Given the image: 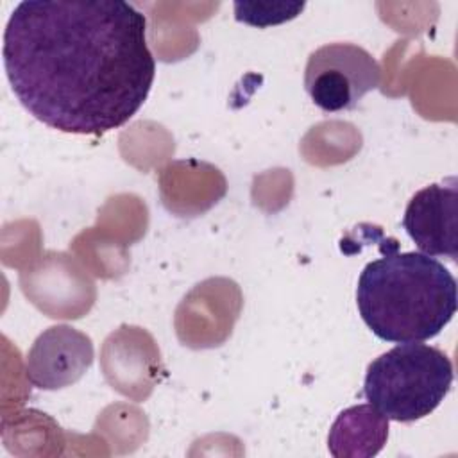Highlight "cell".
Returning <instances> with one entry per match:
<instances>
[{"label":"cell","instance_id":"1","mask_svg":"<svg viewBox=\"0 0 458 458\" xmlns=\"http://www.w3.org/2000/svg\"><path fill=\"white\" fill-rule=\"evenodd\" d=\"M2 57L20 104L70 134L100 136L125 125L156 77L147 18L122 0L20 2Z\"/></svg>","mask_w":458,"mask_h":458},{"label":"cell","instance_id":"2","mask_svg":"<svg viewBox=\"0 0 458 458\" xmlns=\"http://www.w3.org/2000/svg\"><path fill=\"white\" fill-rule=\"evenodd\" d=\"M383 256L358 277L356 306L365 326L385 342L435 338L454 317L458 286L453 274L424 252H397L381 242Z\"/></svg>","mask_w":458,"mask_h":458},{"label":"cell","instance_id":"3","mask_svg":"<svg viewBox=\"0 0 458 458\" xmlns=\"http://www.w3.org/2000/svg\"><path fill=\"white\" fill-rule=\"evenodd\" d=\"M453 379V361L444 351L408 342L369 363L363 394L388 420L415 422L437 410L449 394Z\"/></svg>","mask_w":458,"mask_h":458},{"label":"cell","instance_id":"4","mask_svg":"<svg viewBox=\"0 0 458 458\" xmlns=\"http://www.w3.org/2000/svg\"><path fill=\"white\" fill-rule=\"evenodd\" d=\"M381 82L379 63L354 43H327L313 50L304 70V88L324 113L354 109Z\"/></svg>","mask_w":458,"mask_h":458},{"label":"cell","instance_id":"5","mask_svg":"<svg viewBox=\"0 0 458 458\" xmlns=\"http://www.w3.org/2000/svg\"><path fill=\"white\" fill-rule=\"evenodd\" d=\"M403 227L428 256L458 258V181L447 177L419 190L408 202Z\"/></svg>","mask_w":458,"mask_h":458},{"label":"cell","instance_id":"6","mask_svg":"<svg viewBox=\"0 0 458 458\" xmlns=\"http://www.w3.org/2000/svg\"><path fill=\"white\" fill-rule=\"evenodd\" d=\"M91 363V338L72 326L57 324L34 340L27 352L25 372L34 386L57 390L79 381Z\"/></svg>","mask_w":458,"mask_h":458},{"label":"cell","instance_id":"7","mask_svg":"<svg viewBox=\"0 0 458 458\" xmlns=\"http://www.w3.org/2000/svg\"><path fill=\"white\" fill-rule=\"evenodd\" d=\"M386 438L388 419L372 404H356L336 417L327 447L336 458H369L383 449Z\"/></svg>","mask_w":458,"mask_h":458},{"label":"cell","instance_id":"8","mask_svg":"<svg viewBox=\"0 0 458 458\" xmlns=\"http://www.w3.org/2000/svg\"><path fill=\"white\" fill-rule=\"evenodd\" d=\"M304 2H234V18L252 27H270L293 20Z\"/></svg>","mask_w":458,"mask_h":458}]
</instances>
